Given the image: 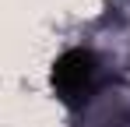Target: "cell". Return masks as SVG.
Instances as JSON below:
<instances>
[{"instance_id": "cell-1", "label": "cell", "mask_w": 130, "mask_h": 127, "mask_svg": "<svg viewBox=\"0 0 130 127\" xmlns=\"http://www.w3.org/2000/svg\"><path fill=\"white\" fill-rule=\"evenodd\" d=\"M99 85V60L88 49H67L53 64V92L67 106H85Z\"/></svg>"}]
</instances>
